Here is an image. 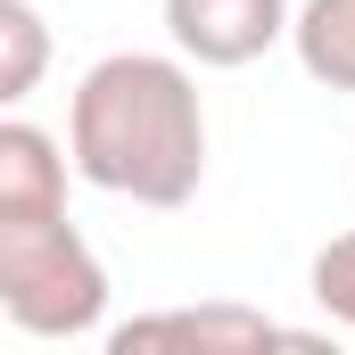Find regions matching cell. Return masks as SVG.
Here are the masks:
<instances>
[{
  "instance_id": "cell-1",
  "label": "cell",
  "mask_w": 355,
  "mask_h": 355,
  "mask_svg": "<svg viewBox=\"0 0 355 355\" xmlns=\"http://www.w3.org/2000/svg\"><path fill=\"white\" fill-rule=\"evenodd\" d=\"M67 166L132 207H190L207 182L198 75L157 50H107L67 99Z\"/></svg>"
},
{
  "instance_id": "cell-7",
  "label": "cell",
  "mask_w": 355,
  "mask_h": 355,
  "mask_svg": "<svg viewBox=\"0 0 355 355\" xmlns=\"http://www.w3.org/2000/svg\"><path fill=\"white\" fill-rule=\"evenodd\" d=\"M50 75V17L33 0H0V116H17Z\"/></svg>"
},
{
  "instance_id": "cell-3",
  "label": "cell",
  "mask_w": 355,
  "mask_h": 355,
  "mask_svg": "<svg viewBox=\"0 0 355 355\" xmlns=\"http://www.w3.org/2000/svg\"><path fill=\"white\" fill-rule=\"evenodd\" d=\"M272 314L240 306V297H198V306H157L116 322L99 355H272Z\"/></svg>"
},
{
  "instance_id": "cell-9",
  "label": "cell",
  "mask_w": 355,
  "mask_h": 355,
  "mask_svg": "<svg viewBox=\"0 0 355 355\" xmlns=\"http://www.w3.org/2000/svg\"><path fill=\"white\" fill-rule=\"evenodd\" d=\"M272 355H347V347H339L331 331H289V322H281V331H272Z\"/></svg>"
},
{
  "instance_id": "cell-4",
  "label": "cell",
  "mask_w": 355,
  "mask_h": 355,
  "mask_svg": "<svg viewBox=\"0 0 355 355\" xmlns=\"http://www.w3.org/2000/svg\"><path fill=\"white\" fill-rule=\"evenodd\" d=\"M182 67H248L272 42H289V0H166Z\"/></svg>"
},
{
  "instance_id": "cell-5",
  "label": "cell",
  "mask_w": 355,
  "mask_h": 355,
  "mask_svg": "<svg viewBox=\"0 0 355 355\" xmlns=\"http://www.w3.org/2000/svg\"><path fill=\"white\" fill-rule=\"evenodd\" d=\"M67 207V141H50L25 116H0V215H50Z\"/></svg>"
},
{
  "instance_id": "cell-6",
  "label": "cell",
  "mask_w": 355,
  "mask_h": 355,
  "mask_svg": "<svg viewBox=\"0 0 355 355\" xmlns=\"http://www.w3.org/2000/svg\"><path fill=\"white\" fill-rule=\"evenodd\" d=\"M289 50L322 91H355V0H306L289 8Z\"/></svg>"
},
{
  "instance_id": "cell-2",
  "label": "cell",
  "mask_w": 355,
  "mask_h": 355,
  "mask_svg": "<svg viewBox=\"0 0 355 355\" xmlns=\"http://www.w3.org/2000/svg\"><path fill=\"white\" fill-rule=\"evenodd\" d=\"M0 314L25 339H83L107 322V265L67 207L0 215Z\"/></svg>"
},
{
  "instance_id": "cell-8",
  "label": "cell",
  "mask_w": 355,
  "mask_h": 355,
  "mask_svg": "<svg viewBox=\"0 0 355 355\" xmlns=\"http://www.w3.org/2000/svg\"><path fill=\"white\" fill-rule=\"evenodd\" d=\"M306 289H314V306H322L331 322H347V331H355V232H339V240H322V248H314Z\"/></svg>"
}]
</instances>
